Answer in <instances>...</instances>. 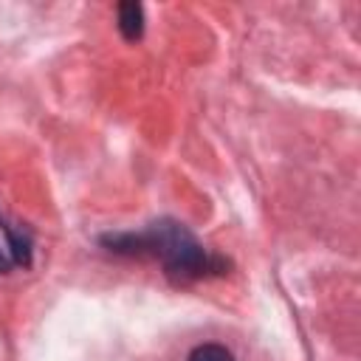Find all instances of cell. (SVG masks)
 <instances>
[{"label": "cell", "instance_id": "cell-3", "mask_svg": "<svg viewBox=\"0 0 361 361\" xmlns=\"http://www.w3.org/2000/svg\"><path fill=\"white\" fill-rule=\"evenodd\" d=\"M189 361H234V355L223 344H200L192 350Z\"/></svg>", "mask_w": 361, "mask_h": 361}, {"label": "cell", "instance_id": "cell-2", "mask_svg": "<svg viewBox=\"0 0 361 361\" xmlns=\"http://www.w3.org/2000/svg\"><path fill=\"white\" fill-rule=\"evenodd\" d=\"M118 31L130 42H135L144 34V8L138 3H121L118 6Z\"/></svg>", "mask_w": 361, "mask_h": 361}, {"label": "cell", "instance_id": "cell-1", "mask_svg": "<svg viewBox=\"0 0 361 361\" xmlns=\"http://www.w3.org/2000/svg\"><path fill=\"white\" fill-rule=\"evenodd\" d=\"M102 243L116 254L158 259L166 268V274L178 282H192V279H203L209 274L223 271V259L212 257L195 240V234L189 228H183L180 223H172V220L152 223L144 231L107 234V237H102Z\"/></svg>", "mask_w": 361, "mask_h": 361}, {"label": "cell", "instance_id": "cell-4", "mask_svg": "<svg viewBox=\"0 0 361 361\" xmlns=\"http://www.w3.org/2000/svg\"><path fill=\"white\" fill-rule=\"evenodd\" d=\"M8 265H11V259H8V257L0 251V271H8Z\"/></svg>", "mask_w": 361, "mask_h": 361}]
</instances>
